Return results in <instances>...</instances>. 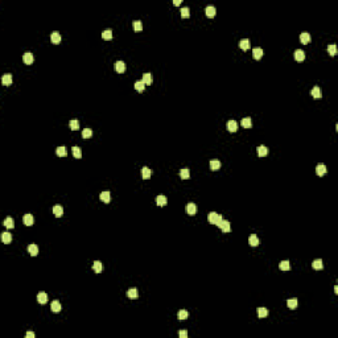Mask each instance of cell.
Wrapping results in <instances>:
<instances>
[{"label":"cell","mask_w":338,"mask_h":338,"mask_svg":"<svg viewBox=\"0 0 338 338\" xmlns=\"http://www.w3.org/2000/svg\"><path fill=\"white\" fill-rule=\"evenodd\" d=\"M267 316H268V309H266V308H258V317L266 318Z\"/></svg>","instance_id":"obj_30"},{"label":"cell","mask_w":338,"mask_h":338,"mask_svg":"<svg viewBox=\"0 0 338 338\" xmlns=\"http://www.w3.org/2000/svg\"><path fill=\"white\" fill-rule=\"evenodd\" d=\"M1 240H3V243H5V244H8V243L12 242V235H11V232L4 231L3 234H1Z\"/></svg>","instance_id":"obj_15"},{"label":"cell","mask_w":338,"mask_h":338,"mask_svg":"<svg viewBox=\"0 0 338 338\" xmlns=\"http://www.w3.org/2000/svg\"><path fill=\"white\" fill-rule=\"evenodd\" d=\"M188 316H189L188 311H184V309H182V311H178V313H177V318H178V320H186V318H188Z\"/></svg>","instance_id":"obj_43"},{"label":"cell","mask_w":338,"mask_h":338,"mask_svg":"<svg viewBox=\"0 0 338 338\" xmlns=\"http://www.w3.org/2000/svg\"><path fill=\"white\" fill-rule=\"evenodd\" d=\"M334 292H335V293H338V285H335V287H334Z\"/></svg>","instance_id":"obj_51"},{"label":"cell","mask_w":338,"mask_h":338,"mask_svg":"<svg viewBox=\"0 0 338 338\" xmlns=\"http://www.w3.org/2000/svg\"><path fill=\"white\" fill-rule=\"evenodd\" d=\"M189 176H190V172H189L188 168H182L181 171H180V177H181L182 180H186V178H189Z\"/></svg>","instance_id":"obj_36"},{"label":"cell","mask_w":338,"mask_h":338,"mask_svg":"<svg viewBox=\"0 0 338 338\" xmlns=\"http://www.w3.org/2000/svg\"><path fill=\"white\" fill-rule=\"evenodd\" d=\"M252 56L255 60H260V58L263 57V49L262 48H255L252 50Z\"/></svg>","instance_id":"obj_20"},{"label":"cell","mask_w":338,"mask_h":338,"mask_svg":"<svg viewBox=\"0 0 338 338\" xmlns=\"http://www.w3.org/2000/svg\"><path fill=\"white\" fill-rule=\"evenodd\" d=\"M132 25H133V29H135L136 32H140L141 29H143V24H141L140 20H135L132 23Z\"/></svg>","instance_id":"obj_42"},{"label":"cell","mask_w":338,"mask_h":338,"mask_svg":"<svg viewBox=\"0 0 338 338\" xmlns=\"http://www.w3.org/2000/svg\"><path fill=\"white\" fill-rule=\"evenodd\" d=\"M37 301L40 304H45V303L48 301V294L45 293V292H40V293L37 294Z\"/></svg>","instance_id":"obj_22"},{"label":"cell","mask_w":338,"mask_h":338,"mask_svg":"<svg viewBox=\"0 0 338 338\" xmlns=\"http://www.w3.org/2000/svg\"><path fill=\"white\" fill-rule=\"evenodd\" d=\"M92 136V130L91 128H85V130L82 131V137H85V139H89V137Z\"/></svg>","instance_id":"obj_44"},{"label":"cell","mask_w":338,"mask_h":338,"mask_svg":"<svg viewBox=\"0 0 338 338\" xmlns=\"http://www.w3.org/2000/svg\"><path fill=\"white\" fill-rule=\"evenodd\" d=\"M328 172V169H326V167H325L324 164H318L317 167H316V173H317V176H324L325 173Z\"/></svg>","instance_id":"obj_12"},{"label":"cell","mask_w":338,"mask_h":338,"mask_svg":"<svg viewBox=\"0 0 338 338\" xmlns=\"http://www.w3.org/2000/svg\"><path fill=\"white\" fill-rule=\"evenodd\" d=\"M72 152H73V156H74L75 159H81V157H82V151H81L79 147H73Z\"/></svg>","instance_id":"obj_34"},{"label":"cell","mask_w":338,"mask_h":338,"mask_svg":"<svg viewBox=\"0 0 338 338\" xmlns=\"http://www.w3.org/2000/svg\"><path fill=\"white\" fill-rule=\"evenodd\" d=\"M141 81H143L145 85H151V83H152V74H151V73H144Z\"/></svg>","instance_id":"obj_32"},{"label":"cell","mask_w":338,"mask_h":338,"mask_svg":"<svg viewBox=\"0 0 338 338\" xmlns=\"http://www.w3.org/2000/svg\"><path fill=\"white\" fill-rule=\"evenodd\" d=\"M226 127H227V130H229L230 132H235V131L238 130V123H236L235 120H229Z\"/></svg>","instance_id":"obj_14"},{"label":"cell","mask_w":338,"mask_h":338,"mask_svg":"<svg viewBox=\"0 0 338 338\" xmlns=\"http://www.w3.org/2000/svg\"><path fill=\"white\" fill-rule=\"evenodd\" d=\"M279 268H280L281 271H288L290 268L289 262H288V260H283V262H280V264H279Z\"/></svg>","instance_id":"obj_40"},{"label":"cell","mask_w":338,"mask_h":338,"mask_svg":"<svg viewBox=\"0 0 338 338\" xmlns=\"http://www.w3.org/2000/svg\"><path fill=\"white\" fill-rule=\"evenodd\" d=\"M27 338H34V333H33V331H28V333H27Z\"/></svg>","instance_id":"obj_49"},{"label":"cell","mask_w":338,"mask_h":338,"mask_svg":"<svg viewBox=\"0 0 338 338\" xmlns=\"http://www.w3.org/2000/svg\"><path fill=\"white\" fill-rule=\"evenodd\" d=\"M312 267H313L314 270H322V268H324L322 260H321V259H316V260H313V263H312Z\"/></svg>","instance_id":"obj_29"},{"label":"cell","mask_w":338,"mask_h":338,"mask_svg":"<svg viewBox=\"0 0 338 338\" xmlns=\"http://www.w3.org/2000/svg\"><path fill=\"white\" fill-rule=\"evenodd\" d=\"M127 296H128V299H131V300H135V299H137V297H139L137 289H136V288H131V289H128V292H127Z\"/></svg>","instance_id":"obj_16"},{"label":"cell","mask_w":338,"mask_h":338,"mask_svg":"<svg viewBox=\"0 0 338 338\" xmlns=\"http://www.w3.org/2000/svg\"><path fill=\"white\" fill-rule=\"evenodd\" d=\"M186 213H188L189 215H194L195 213H197V206H195L194 203H188V205H186Z\"/></svg>","instance_id":"obj_18"},{"label":"cell","mask_w":338,"mask_h":338,"mask_svg":"<svg viewBox=\"0 0 338 338\" xmlns=\"http://www.w3.org/2000/svg\"><path fill=\"white\" fill-rule=\"evenodd\" d=\"M240 124H242V127H244V128H251V126H252L251 118H244V119H242Z\"/></svg>","instance_id":"obj_37"},{"label":"cell","mask_w":338,"mask_h":338,"mask_svg":"<svg viewBox=\"0 0 338 338\" xmlns=\"http://www.w3.org/2000/svg\"><path fill=\"white\" fill-rule=\"evenodd\" d=\"M215 225L218 226L219 229L222 230L223 232H230V230H231V226H230V222L229 221H226L223 217H221V218L218 219V222L215 223Z\"/></svg>","instance_id":"obj_1"},{"label":"cell","mask_w":338,"mask_h":338,"mask_svg":"<svg viewBox=\"0 0 338 338\" xmlns=\"http://www.w3.org/2000/svg\"><path fill=\"white\" fill-rule=\"evenodd\" d=\"M102 263L99 262V260H95L94 263H92V270H94V272H96V273H100L102 272Z\"/></svg>","instance_id":"obj_24"},{"label":"cell","mask_w":338,"mask_h":338,"mask_svg":"<svg viewBox=\"0 0 338 338\" xmlns=\"http://www.w3.org/2000/svg\"><path fill=\"white\" fill-rule=\"evenodd\" d=\"M102 37L104 38V40H111V38H112V31H111V29L103 31L102 32Z\"/></svg>","instance_id":"obj_41"},{"label":"cell","mask_w":338,"mask_h":338,"mask_svg":"<svg viewBox=\"0 0 338 338\" xmlns=\"http://www.w3.org/2000/svg\"><path fill=\"white\" fill-rule=\"evenodd\" d=\"M114 69H115V72H118V73H123L124 70H126V64H124L123 61H116L115 64H114Z\"/></svg>","instance_id":"obj_4"},{"label":"cell","mask_w":338,"mask_h":338,"mask_svg":"<svg viewBox=\"0 0 338 338\" xmlns=\"http://www.w3.org/2000/svg\"><path fill=\"white\" fill-rule=\"evenodd\" d=\"M267 153H268V148H267L266 145H259V147H258V155H259L260 157L267 156Z\"/></svg>","instance_id":"obj_25"},{"label":"cell","mask_w":338,"mask_h":338,"mask_svg":"<svg viewBox=\"0 0 338 338\" xmlns=\"http://www.w3.org/2000/svg\"><path fill=\"white\" fill-rule=\"evenodd\" d=\"M50 41L54 45L60 44V42H61V34L58 33V32H53V33L50 34Z\"/></svg>","instance_id":"obj_8"},{"label":"cell","mask_w":338,"mask_h":338,"mask_svg":"<svg viewBox=\"0 0 338 338\" xmlns=\"http://www.w3.org/2000/svg\"><path fill=\"white\" fill-rule=\"evenodd\" d=\"M52 212H53V214L56 215V217H62V214H64V209H62L61 205H56L53 206V209H52Z\"/></svg>","instance_id":"obj_9"},{"label":"cell","mask_w":338,"mask_h":338,"mask_svg":"<svg viewBox=\"0 0 338 338\" xmlns=\"http://www.w3.org/2000/svg\"><path fill=\"white\" fill-rule=\"evenodd\" d=\"M50 309H52V312H60L61 311V304H60V301L58 300H54L53 303H52V305H50Z\"/></svg>","instance_id":"obj_27"},{"label":"cell","mask_w":338,"mask_h":338,"mask_svg":"<svg viewBox=\"0 0 338 338\" xmlns=\"http://www.w3.org/2000/svg\"><path fill=\"white\" fill-rule=\"evenodd\" d=\"M151 174H152V171H151L148 167H143V169H141V176H143L144 180H148V178L151 177Z\"/></svg>","instance_id":"obj_21"},{"label":"cell","mask_w":338,"mask_h":338,"mask_svg":"<svg viewBox=\"0 0 338 338\" xmlns=\"http://www.w3.org/2000/svg\"><path fill=\"white\" fill-rule=\"evenodd\" d=\"M300 41L305 45L309 44V42H311V34L308 33V32H303V33L300 34Z\"/></svg>","instance_id":"obj_11"},{"label":"cell","mask_w":338,"mask_h":338,"mask_svg":"<svg viewBox=\"0 0 338 338\" xmlns=\"http://www.w3.org/2000/svg\"><path fill=\"white\" fill-rule=\"evenodd\" d=\"M189 15H190V12H189V8H188V7H184V8H181V16L184 17V19H186V17H189Z\"/></svg>","instance_id":"obj_47"},{"label":"cell","mask_w":338,"mask_h":338,"mask_svg":"<svg viewBox=\"0 0 338 338\" xmlns=\"http://www.w3.org/2000/svg\"><path fill=\"white\" fill-rule=\"evenodd\" d=\"M23 222H24L25 226H32L34 223V218L32 214H25L24 218H23Z\"/></svg>","instance_id":"obj_7"},{"label":"cell","mask_w":338,"mask_h":338,"mask_svg":"<svg viewBox=\"0 0 338 338\" xmlns=\"http://www.w3.org/2000/svg\"><path fill=\"white\" fill-rule=\"evenodd\" d=\"M156 203L159 206H165L167 205V197H165V195H157L156 197Z\"/></svg>","instance_id":"obj_28"},{"label":"cell","mask_w":338,"mask_h":338,"mask_svg":"<svg viewBox=\"0 0 338 338\" xmlns=\"http://www.w3.org/2000/svg\"><path fill=\"white\" fill-rule=\"evenodd\" d=\"M239 48L243 49V50L250 49V40L248 38H243V40H240L239 41Z\"/></svg>","instance_id":"obj_23"},{"label":"cell","mask_w":338,"mask_h":338,"mask_svg":"<svg viewBox=\"0 0 338 338\" xmlns=\"http://www.w3.org/2000/svg\"><path fill=\"white\" fill-rule=\"evenodd\" d=\"M56 153H57V156H60V157H65L66 155H68L66 147H58L57 151H56Z\"/></svg>","instance_id":"obj_38"},{"label":"cell","mask_w":338,"mask_h":338,"mask_svg":"<svg viewBox=\"0 0 338 338\" xmlns=\"http://www.w3.org/2000/svg\"><path fill=\"white\" fill-rule=\"evenodd\" d=\"M248 243H250V246H252V247L259 246V238H258L255 234H251L248 238Z\"/></svg>","instance_id":"obj_13"},{"label":"cell","mask_w":338,"mask_h":338,"mask_svg":"<svg viewBox=\"0 0 338 338\" xmlns=\"http://www.w3.org/2000/svg\"><path fill=\"white\" fill-rule=\"evenodd\" d=\"M297 305H299V303H297V299H289V300L287 301V307L289 308V309H296Z\"/></svg>","instance_id":"obj_33"},{"label":"cell","mask_w":338,"mask_h":338,"mask_svg":"<svg viewBox=\"0 0 338 338\" xmlns=\"http://www.w3.org/2000/svg\"><path fill=\"white\" fill-rule=\"evenodd\" d=\"M1 82H3L4 86L12 85V75L11 74H4L3 77H1Z\"/></svg>","instance_id":"obj_17"},{"label":"cell","mask_w":338,"mask_h":338,"mask_svg":"<svg viewBox=\"0 0 338 338\" xmlns=\"http://www.w3.org/2000/svg\"><path fill=\"white\" fill-rule=\"evenodd\" d=\"M328 53L330 56H335L337 54V46H335V45H329L328 46Z\"/></svg>","instance_id":"obj_46"},{"label":"cell","mask_w":338,"mask_h":338,"mask_svg":"<svg viewBox=\"0 0 338 338\" xmlns=\"http://www.w3.org/2000/svg\"><path fill=\"white\" fill-rule=\"evenodd\" d=\"M69 126H70V128H72L73 131H77L79 128V122L78 120H70V123H69Z\"/></svg>","instance_id":"obj_45"},{"label":"cell","mask_w":338,"mask_h":338,"mask_svg":"<svg viewBox=\"0 0 338 338\" xmlns=\"http://www.w3.org/2000/svg\"><path fill=\"white\" fill-rule=\"evenodd\" d=\"M135 89L137 90V91H144V89H145V83L143 82V81H136L135 82Z\"/></svg>","instance_id":"obj_39"},{"label":"cell","mask_w":338,"mask_h":338,"mask_svg":"<svg viewBox=\"0 0 338 338\" xmlns=\"http://www.w3.org/2000/svg\"><path fill=\"white\" fill-rule=\"evenodd\" d=\"M311 95L313 96L314 99H320L322 96V94H321V89L318 87V86H314L313 89H312V91H311Z\"/></svg>","instance_id":"obj_5"},{"label":"cell","mask_w":338,"mask_h":338,"mask_svg":"<svg viewBox=\"0 0 338 338\" xmlns=\"http://www.w3.org/2000/svg\"><path fill=\"white\" fill-rule=\"evenodd\" d=\"M206 12V16L207 17H214L215 16V7H213V5H207L205 9Z\"/></svg>","instance_id":"obj_31"},{"label":"cell","mask_w":338,"mask_h":338,"mask_svg":"<svg viewBox=\"0 0 338 338\" xmlns=\"http://www.w3.org/2000/svg\"><path fill=\"white\" fill-rule=\"evenodd\" d=\"M221 168V161L219 160H212L210 161V169L212 171H218Z\"/></svg>","instance_id":"obj_35"},{"label":"cell","mask_w":338,"mask_h":338,"mask_svg":"<svg viewBox=\"0 0 338 338\" xmlns=\"http://www.w3.org/2000/svg\"><path fill=\"white\" fill-rule=\"evenodd\" d=\"M23 61H24V64H27V65H32L34 61L33 54H32L31 52H25L24 56H23Z\"/></svg>","instance_id":"obj_2"},{"label":"cell","mask_w":338,"mask_h":338,"mask_svg":"<svg viewBox=\"0 0 338 338\" xmlns=\"http://www.w3.org/2000/svg\"><path fill=\"white\" fill-rule=\"evenodd\" d=\"M28 252L31 254L32 256H37V254H38V247L36 246V244H33V243H32V244H29V246H28Z\"/></svg>","instance_id":"obj_19"},{"label":"cell","mask_w":338,"mask_h":338,"mask_svg":"<svg viewBox=\"0 0 338 338\" xmlns=\"http://www.w3.org/2000/svg\"><path fill=\"white\" fill-rule=\"evenodd\" d=\"M173 4L174 5H180V4H181V0H174Z\"/></svg>","instance_id":"obj_50"},{"label":"cell","mask_w":338,"mask_h":338,"mask_svg":"<svg viewBox=\"0 0 338 338\" xmlns=\"http://www.w3.org/2000/svg\"><path fill=\"white\" fill-rule=\"evenodd\" d=\"M4 226H5L7 229H13V227H15L13 218H11V217H7V218L4 219Z\"/></svg>","instance_id":"obj_26"},{"label":"cell","mask_w":338,"mask_h":338,"mask_svg":"<svg viewBox=\"0 0 338 338\" xmlns=\"http://www.w3.org/2000/svg\"><path fill=\"white\" fill-rule=\"evenodd\" d=\"M99 198H100V201H103L104 203H108L110 199H111V195H110V191L108 190H104L100 193V195H99Z\"/></svg>","instance_id":"obj_10"},{"label":"cell","mask_w":338,"mask_h":338,"mask_svg":"<svg viewBox=\"0 0 338 338\" xmlns=\"http://www.w3.org/2000/svg\"><path fill=\"white\" fill-rule=\"evenodd\" d=\"M222 215H219V214H217V213H210V214L207 215V221H209V223H212V225H215V223L218 222V219L221 218Z\"/></svg>","instance_id":"obj_3"},{"label":"cell","mask_w":338,"mask_h":338,"mask_svg":"<svg viewBox=\"0 0 338 338\" xmlns=\"http://www.w3.org/2000/svg\"><path fill=\"white\" fill-rule=\"evenodd\" d=\"M294 60L296 61H304L305 60V53L303 49H296V52H294Z\"/></svg>","instance_id":"obj_6"},{"label":"cell","mask_w":338,"mask_h":338,"mask_svg":"<svg viewBox=\"0 0 338 338\" xmlns=\"http://www.w3.org/2000/svg\"><path fill=\"white\" fill-rule=\"evenodd\" d=\"M178 337H180V338H186V337H188V331H186V330L178 331Z\"/></svg>","instance_id":"obj_48"}]
</instances>
